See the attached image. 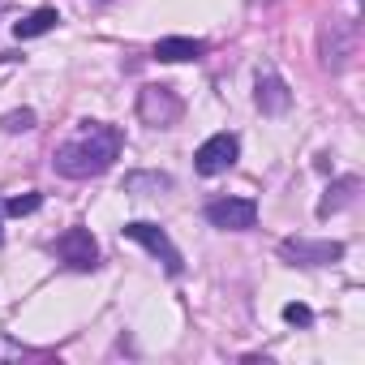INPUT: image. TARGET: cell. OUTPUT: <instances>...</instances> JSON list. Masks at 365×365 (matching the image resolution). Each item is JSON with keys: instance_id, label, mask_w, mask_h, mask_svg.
<instances>
[{"instance_id": "obj_1", "label": "cell", "mask_w": 365, "mask_h": 365, "mask_svg": "<svg viewBox=\"0 0 365 365\" xmlns=\"http://www.w3.org/2000/svg\"><path fill=\"white\" fill-rule=\"evenodd\" d=\"M125 146V133L116 125H103V120H82V129L56 146L52 155V168L69 180H91V176H103L116 155Z\"/></svg>"}, {"instance_id": "obj_2", "label": "cell", "mask_w": 365, "mask_h": 365, "mask_svg": "<svg viewBox=\"0 0 365 365\" xmlns=\"http://www.w3.org/2000/svg\"><path fill=\"white\" fill-rule=\"evenodd\" d=\"M180 112H185V103H180V95H176L172 86L150 82V86L138 91V116H142V125H150V129H172V125L180 120Z\"/></svg>"}, {"instance_id": "obj_3", "label": "cell", "mask_w": 365, "mask_h": 365, "mask_svg": "<svg viewBox=\"0 0 365 365\" xmlns=\"http://www.w3.org/2000/svg\"><path fill=\"white\" fill-rule=\"evenodd\" d=\"M125 237L129 241H138L150 258H159L163 262V271L168 275H180L185 271V258H180V250L168 241V232L159 228V224H146V220H133V224H125Z\"/></svg>"}, {"instance_id": "obj_4", "label": "cell", "mask_w": 365, "mask_h": 365, "mask_svg": "<svg viewBox=\"0 0 365 365\" xmlns=\"http://www.w3.org/2000/svg\"><path fill=\"white\" fill-rule=\"evenodd\" d=\"M207 224L211 228H224V232H250L258 224V202L254 198H215L207 202Z\"/></svg>"}, {"instance_id": "obj_5", "label": "cell", "mask_w": 365, "mask_h": 365, "mask_svg": "<svg viewBox=\"0 0 365 365\" xmlns=\"http://www.w3.org/2000/svg\"><path fill=\"white\" fill-rule=\"evenodd\" d=\"M279 258L292 262V267H331L344 258V245L339 241H309V237H288L279 241Z\"/></svg>"}, {"instance_id": "obj_6", "label": "cell", "mask_w": 365, "mask_h": 365, "mask_svg": "<svg viewBox=\"0 0 365 365\" xmlns=\"http://www.w3.org/2000/svg\"><path fill=\"white\" fill-rule=\"evenodd\" d=\"M237 155H241V138L237 133H211L198 150H194V168L202 172V176H220V172H228L232 163H237Z\"/></svg>"}, {"instance_id": "obj_7", "label": "cell", "mask_w": 365, "mask_h": 365, "mask_svg": "<svg viewBox=\"0 0 365 365\" xmlns=\"http://www.w3.org/2000/svg\"><path fill=\"white\" fill-rule=\"evenodd\" d=\"M56 258L65 262V267H73V271H95L99 267V245H95V237H91V228H69V232H61L56 237Z\"/></svg>"}, {"instance_id": "obj_8", "label": "cell", "mask_w": 365, "mask_h": 365, "mask_svg": "<svg viewBox=\"0 0 365 365\" xmlns=\"http://www.w3.org/2000/svg\"><path fill=\"white\" fill-rule=\"evenodd\" d=\"M318 43H322V65H327L331 73H339V69L348 65V56H352L356 31H352V22H339V18H331V22L322 26Z\"/></svg>"}, {"instance_id": "obj_9", "label": "cell", "mask_w": 365, "mask_h": 365, "mask_svg": "<svg viewBox=\"0 0 365 365\" xmlns=\"http://www.w3.org/2000/svg\"><path fill=\"white\" fill-rule=\"evenodd\" d=\"M258 108H262V116H284L288 108H292V91H288V82L279 78V73H262L258 78Z\"/></svg>"}, {"instance_id": "obj_10", "label": "cell", "mask_w": 365, "mask_h": 365, "mask_svg": "<svg viewBox=\"0 0 365 365\" xmlns=\"http://www.w3.org/2000/svg\"><path fill=\"white\" fill-rule=\"evenodd\" d=\"M150 56L163 61V65H180V61H198V56H207V43H202V39H190V35H168V39L155 43Z\"/></svg>"}, {"instance_id": "obj_11", "label": "cell", "mask_w": 365, "mask_h": 365, "mask_svg": "<svg viewBox=\"0 0 365 365\" xmlns=\"http://www.w3.org/2000/svg\"><path fill=\"white\" fill-rule=\"evenodd\" d=\"M356 190H361V176H339V180H331L327 198L318 202V220H331L335 211H344V207L356 198Z\"/></svg>"}, {"instance_id": "obj_12", "label": "cell", "mask_w": 365, "mask_h": 365, "mask_svg": "<svg viewBox=\"0 0 365 365\" xmlns=\"http://www.w3.org/2000/svg\"><path fill=\"white\" fill-rule=\"evenodd\" d=\"M61 26V14L56 9H35V14H26L22 22H14V35L18 39H39V35H48V31H56Z\"/></svg>"}, {"instance_id": "obj_13", "label": "cell", "mask_w": 365, "mask_h": 365, "mask_svg": "<svg viewBox=\"0 0 365 365\" xmlns=\"http://www.w3.org/2000/svg\"><path fill=\"white\" fill-rule=\"evenodd\" d=\"M172 180L163 176V172H133V176H125V190L129 194H142V190H150V194H159V190H168Z\"/></svg>"}, {"instance_id": "obj_14", "label": "cell", "mask_w": 365, "mask_h": 365, "mask_svg": "<svg viewBox=\"0 0 365 365\" xmlns=\"http://www.w3.org/2000/svg\"><path fill=\"white\" fill-rule=\"evenodd\" d=\"M39 207H43V194H18V198L5 202V215H18L22 220V215H35Z\"/></svg>"}, {"instance_id": "obj_15", "label": "cell", "mask_w": 365, "mask_h": 365, "mask_svg": "<svg viewBox=\"0 0 365 365\" xmlns=\"http://www.w3.org/2000/svg\"><path fill=\"white\" fill-rule=\"evenodd\" d=\"M5 129H9V133H26V129H35V112H31V108L9 112V116H5Z\"/></svg>"}, {"instance_id": "obj_16", "label": "cell", "mask_w": 365, "mask_h": 365, "mask_svg": "<svg viewBox=\"0 0 365 365\" xmlns=\"http://www.w3.org/2000/svg\"><path fill=\"white\" fill-rule=\"evenodd\" d=\"M284 322H292V327H309V322H314V309L301 305V301H292V305H284Z\"/></svg>"}, {"instance_id": "obj_17", "label": "cell", "mask_w": 365, "mask_h": 365, "mask_svg": "<svg viewBox=\"0 0 365 365\" xmlns=\"http://www.w3.org/2000/svg\"><path fill=\"white\" fill-rule=\"evenodd\" d=\"M0 241H5V228H0Z\"/></svg>"}]
</instances>
